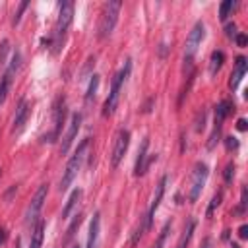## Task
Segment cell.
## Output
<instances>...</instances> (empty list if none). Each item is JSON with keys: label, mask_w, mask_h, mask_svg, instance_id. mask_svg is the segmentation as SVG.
<instances>
[{"label": "cell", "mask_w": 248, "mask_h": 248, "mask_svg": "<svg viewBox=\"0 0 248 248\" xmlns=\"http://www.w3.org/2000/svg\"><path fill=\"white\" fill-rule=\"evenodd\" d=\"M200 248H211V238H203L202 244H200Z\"/></svg>", "instance_id": "cell-38"}, {"label": "cell", "mask_w": 248, "mask_h": 248, "mask_svg": "<svg viewBox=\"0 0 248 248\" xmlns=\"http://www.w3.org/2000/svg\"><path fill=\"white\" fill-rule=\"evenodd\" d=\"M72 19H74V4L64 0L58 4V17H56V27H54V37H52V46H54V52H60L62 45H64V39H66V33L72 25Z\"/></svg>", "instance_id": "cell-1"}, {"label": "cell", "mask_w": 248, "mask_h": 248, "mask_svg": "<svg viewBox=\"0 0 248 248\" xmlns=\"http://www.w3.org/2000/svg\"><path fill=\"white\" fill-rule=\"evenodd\" d=\"M16 248H19V240H17V242H16Z\"/></svg>", "instance_id": "cell-40"}, {"label": "cell", "mask_w": 248, "mask_h": 248, "mask_svg": "<svg viewBox=\"0 0 248 248\" xmlns=\"http://www.w3.org/2000/svg\"><path fill=\"white\" fill-rule=\"evenodd\" d=\"M246 194H248V190H246V186H244V188H242V192H240V205H238V213H244V211H246V203H248Z\"/></svg>", "instance_id": "cell-31"}, {"label": "cell", "mask_w": 248, "mask_h": 248, "mask_svg": "<svg viewBox=\"0 0 248 248\" xmlns=\"http://www.w3.org/2000/svg\"><path fill=\"white\" fill-rule=\"evenodd\" d=\"M97 87H99V76H97V74H93V76H91V79H89L87 93H85V103H91V99H95Z\"/></svg>", "instance_id": "cell-22"}, {"label": "cell", "mask_w": 248, "mask_h": 248, "mask_svg": "<svg viewBox=\"0 0 248 248\" xmlns=\"http://www.w3.org/2000/svg\"><path fill=\"white\" fill-rule=\"evenodd\" d=\"M232 248H238V246H236V244H232Z\"/></svg>", "instance_id": "cell-41"}, {"label": "cell", "mask_w": 248, "mask_h": 248, "mask_svg": "<svg viewBox=\"0 0 248 248\" xmlns=\"http://www.w3.org/2000/svg\"><path fill=\"white\" fill-rule=\"evenodd\" d=\"M238 236H240V238H246V236H248V225H240V229H238Z\"/></svg>", "instance_id": "cell-35"}, {"label": "cell", "mask_w": 248, "mask_h": 248, "mask_svg": "<svg viewBox=\"0 0 248 248\" xmlns=\"http://www.w3.org/2000/svg\"><path fill=\"white\" fill-rule=\"evenodd\" d=\"M225 145H227V151H236L238 149V140L229 136V138H225Z\"/></svg>", "instance_id": "cell-30"}, {"label": "cell", "mask_w": 248, "mask_h": 248, "mask_svg": "<svg viewBox=\"0 0 248 248\" xmlns=\"http://www.w3.org/2000/svg\"><path fill=\"white\" fill-rule=\"evenodd\" d=\"M99 234H101V213L95 211L89 223V234H87V244L85 248H97L99 246Z\"/></svg>", "instance_id": "cell-15"}, {"label": "cell", "mask_w": 248, "mask_h": 248, "mask_svg": "<svg viewBox=\"0 0 248 248\" xmlns=\"http://www.w3.org/2000/svg\"><path fill=\"white\" fill-rule=\"evenodd\" d=\"M72 248H81V246H79V244H74V246H72Z\"/></svg>", "instance_id": "cell-39"}, {"label": "cell", "mask_w": 248, "mask_h": 248, "mask_svg": "<svg viewBox=\"0 0 248 248\" xmlns=\"http://www.w3.org/2000/svg\"><path fill=\"white\" fill-rule=\"evenodd\" d=\"M207 174H209L207 165L202 163V161H198V163L194 165L192 176H190V188H188V200H190V203H194V202L200 198V194H202V190H203V184H205V180H207Z\"/></svg>", "instance_id": "cell-5"}, {"label": "cell", "mask_w": 248, "mask_h": 248, "mask_svg": "<svg viewBox=\"0 0 248 248\" xmlns=\"http://www.w3.org/2000/svg\"><path fill=\"white\" fill-rule=\"evenodd\" d=\"M81 188H76V190H72V194H70V198H68V202H66V205L62 207V217L66 219L70 213H72V209L76 207V203L79 202V198H81Z\"/></svg>", "instance_id": "cell-19"}, {"label": "cell", "mask_w": 248, "mask_h": 248, "mask_svg": "<svg viewBox=\"0 0 248 248\" xmlns=\"http://www.w3.org/2000/svg\"><path fill=\"white\" fill-rule=\"evenodd\" d=\"M8 50H10V41L4 39L2 45H0V66L6 64V54H8Z\"/></svg>", "instance_id": "cell-28"}, {"label": "cell", "mask_w": 248, "mask_h": 248, "mask_svg": "<svg viewBox=\"0 0 248 248\" xmlns=\"http://www.w3.org/2000/svg\"><path fill=\"white\" fill-rule=\"evenodd\" d=\"M246 72H248V62H246V58H244V56H236L234 68H232V74H231V79H229L231 91H234V89L240 85V81H242V78L246 76Z\"/></svg>", "instance_id": "cell-14"}, {"label": "cell", "mask_w": 248, "mask_h": 248, "mask_svg": "<svg viewBox=\"0 0 248 248\" xmlns=\"http://www.w3.org/2000/svg\"><path fill=\"white\" fill-rule=\"evenodd\" d=\"M43 234H45V223H43V221H37L35 227H33V232H31L29 248H41V244H43Z\"/></svg>", "instance_id": "cell-17"}, {"label": "cell", "mask_w": 248, "mask_h": 248, "mask_svg": "<svg viewBox=\"0 0 248 248\" xmlns=\"http://www.w3.org/2000/svg\"><path fill=\"white\" fill-rule=\"evenodd\" d=\"M236 128H238L240 132H244V130H246V120H244V118H238V122H236Z\"/></svg>", "instance_id": "cell-37"}, {"label": "cell", "mask_w": 248, "mask_h": 248, "mask_svg": "<svg viewBox=\"0 0 248 248\" xmlns=\"http://www.w3.org/2000/svg\"><path fill=\"white\" fill-rule=\"evenodd\" d=\"M79 223H81V215H76V219H74V223L68 227V231H66V240L64 242H68L72 236H74V231H76V227H79Z\"/></svg>", "instance_id": "cell-27"}, {"label": "cell", "mask_w": 248, "mask_h": 248, "mask_svg": "<svg viewBox=\"0 0 248 248\" xmlns=\"http://www.w3.org/2000/svg\"><path fill=\"white\" fill-rule=\"evenodd\" d=\"M232 178H234V163H229L223 170V180L225 184H232Z\"/></svg>", "instance_id": "cell-25"}, {"label": "cell", "mask_w": 248, "mask_h": 248, "mask_svg": "<svg viewBox=\"0 0 248 248\" xmlns=\"http://www.w3.org/2000/svg\"><path fill=\"white\" fill-rule=\"evenodd\" d=\"M130 70H132V60L128 58V60L124 62V66H122V68L114 74V78H112L110 93H108V97H107V101H105V105H103V116H110V114L116 110L118 99H120V89H122V83L126 81V78L130 76Z\"/></svg>", "instance_id": "cell-3"}, {"label": "cell", "mask_w": 248, "mask_h": 248, "mask_svg": "<svg viewBox=\"0 0 248 248\" xmlns=\"http://www.w3.org/2000/svg\"><path fill=\"white\" fill-rule=\"evenodd\" d=\"M128 145H130V132L120 128L114 136V143H112V153H110V165L116 169L122 161V157L126 155L128 151Z\"/></svg>", "instance_id": "cell-9"}, {"label": "cell", "mask_w": 248, "mask_h": 248, "mask_svg": "<svg viewBox=\"0 0 248 248\" xmlns=\"http://www.w3.org/2000/svg\"><path fill=\"white\" fill-rule=\"evenodd\" d=\"M87 147H89V138L81 140L78 149L74 151V155L68 159L66 163V169L62 172V178H60V192H66L70 188V184L74 182V178L78 176V170L81 169V163L85 159V153H87Z\"/></svg>", "instance_id": "cell-2"}, {"label": "cell", "mask_w": 248, "mask_h": 248, "mask_svg": "<svg viewBox=\"0 0 248 248\" xmlns=\"http://www.w3.org/2000/svg\"><path fill=\"white\" fill-rule=\"evenodd\" d=\"M234 6H236V2H232V0L221 2V6H219V19H221V21H227V17H229L231 12L234 10Z\"/></svg>", "instance_id": "cell-21"}, {"label": "cell", "mask_w": 248, "mask_h": 248, "mask_svg": "<svg viewBox=\"0 0 248 248\" xmlns=\"http://www.w3.org/2000/svg\"><path fill=\"white\" fill-rule=\"evenodd\" d=\"M223 62H225V54L221 50H213L209 56V76H215L221 70Z\"/></svg>", "instance_id": "cell-18"}, {"label": "cell", "mask_w": 248, "mask_h": 248, "mask_svg": "<svg viewBox=\"0 0 248 248\" xmlns=\"http://www.w3.org/2000/svg\"><path fill=\"white\" fill-rule=\"evenodd\" d=\"M234 41H236L238 46H246V41H248V39H246L244 33H236V35H234Z\"/></svg>", "instance_id": "cell-34"}, {"label": "cell", "mask_w": 248, "mask_h": 248, "mask_svg": "<svg viewBox=\"0 0 248 248\" xmlns=\"http://www.w3.org/2000/svg\"><path fill=\"white\" fill-rule=\"evenodd\" d=\"M167 174L165 176H161V180L157 182V186H155V194H153V200H151V207H149V211H147V215H145V223H147V229L151 227V221H153V215H155V211H157V207L161 205V200H163V196H165V186H167Z\"/></svg>", "instance_id": "cell-13"}, {"label": "cell", "mask_w": 248, "mask_h": 248, "mask_svg": "<svg viewBox=\"0 0 248 248\" xmlns=\"http://www.w3.org/2000/svg\"><path fill=\"white\" fill-rule=\"evenodd\" d=\"M6 238H8V232H6V227H0V246L6 242Z\"/></svg>", "instance_id": "cell-36"}, {"label": "cell", "mask_w": 248, "mask_h": 248, "mask_svg": "<svg viewBox=\"0 0 248 248\" xmlns=\"http://www.w3.org/2000/svg\"><path fill=\"white\" fill-rule=\"evenodd\" d=\"M203 37H205V25H203V21H196L188 33V39H186V46H184V58L186 60H194V54H196L198 46L202 45Z\"/></svg>", "instance_id": "cell-7"}, {"label": "cell", "mask_w": 248, "mask_h": 248, "mask_svg": "<svg viewBox=\"0 0 248 248\" xmlns=\"http://www.w3.org/2000/svg\"><path fill=\"white\" fill-rule=\"evenodd\" d=\"M79 126H81V114L79 112H74L72 118H70L68 130L62 136V141H60V147H58V153L60 155H66L70 151V147H72V143H74V140H76V136L79 132Z\"/></svg>", "instance_id": "cell-10"}, {"label": "cell", "mask_w": 248, "mask_h": 248, "mask_svg": "<svg viewBox=\"0 0 248 248\" xmlns=\"http://www.w3.org/2000/svg\"><path fill=\"white\" fill-rule=\"evenodd\" d=\"M46 192H48V184H41V186L37 188L35 196L31 198V203H29V207H27V211H25V221H27L29 225H35V223L39 221V213H41L43 203H45V200H46Z\"/></svg>", "instance_id": "cell-8"}, {"label": "cell", "mask_w": 248, "mask_h": 248, "mask_svg": "<svg viewBox=\"0 0 248 248\" xmlns=\"http://www.w3.org/2000/svg\"><path fill=\"white\" fill-rule=\"evenodd\" d=\"M64 120H66V101H64V97H58L54 101V105H52V130L43 140L48 141V143L56 141L60 138V134H62Z\"/></svg>", "instance_id": "cell-6"}, {"label": "cell", "mask_w": 248, "mask_h": 248, "mask_svg": "<svg viewBox=\"0 0 248 248\" xmlns=\"http://www.w3.org/2000/svg\"><path fill=\"white\" fill-rule=\"evenodd\" d=\"M196 132H202L203 128H205V108H202V110H198V114H196Z\"/></svg>", "instance_id": "cell-26"}, {"label": "cell", "mask_w": 248, "mask_h": 248, "mask_svg": "<svg viewBox=\"0 0 248 248\" xmlns=\"http://www.w3.org/2000/svg\"><path fill=\"white\" fill-rule=\"evenodd\" d=\"M169 227H170V223H167V225L163 227V231L159 232V238H157V242L153 244V248H163V244H165V238H167V232H169Z\"/></svg>", "instance_id": "cell-29"}, {"label": "cell", "mask_w": 248, "mask_h": 248, "mask_svg": "<svg viewBox=\"0 0 248 248\" xmlns=\"http://www.w3.org/2000/svg\"><path fill=\"white\" fill-rule=\"evenodd\" d=\"M219 136H221V126L213 124V132H211V136H209V141H207V149H213V147H215V143L219 141Z\"/></svg>", "instance_id": "cell-24"}, {"label": "cell", "mask_w": 248, "mask_h": 248, "mask_svg": "<svg viewBox=\"0 0 248 248\" xmlns=\"http://www.w3.org/2000/svg\"><path fill=\"white\" fill-rule=\"evenodd\" d=\"M122 2H107L103 6L101 17H99V25H97V37L99 39H107L112 35L116 21H118V14H120Z\"/></svg>", "instance_id": "cell-4"}, {"label": "cell", "mask_w": 248, "mask_h": 248, "mask_svg": "<svg viewBox=\"0 0 248 248\" xmlns=\"http://www.w3.org/2000/svg\"><path fill=\"white\" fill-rule=\"evenodd\" d=\"M225 33H227V37H229V39H232V37L236 35V25H234V23H227Z\"/></svg>", "instance_id": "cell-33"}, {"label": "cell", "mask_w": 248, "mask_h": 248, "mask_svg": "<svg viewBox=\"0 0 248 248\" xmlns=\"http://www.w3.org/2000/svg\"><path fill=\"white\" fill-rule=\"evenodd\" d=\"M25 8H27V2H21V4H19V10L16 12V16H14V19H12V25H17V23H19V19H21V12H23Z\"/></svg>", "instance_id": "cell-32"}, {"label": "cell", "mask_w": 248, "mask_h": 248, "mask_svg": "<svg viewBox=\"0 0 248 248\" xmlns=\"http://www.w3.org/2000/svg\"><path fill=\"white\" fill-rule=\"evenodd\" d=\"M232 108H234V105L229 101V99H223L217 107H215V122L213 124H217V126H223V122H225V118L232 112Z\"/></svg>", "instance_id": "cell-16"}, {"label": "cell", "mask_w": 248, "mask_h": 248, "mask_svg": "<svg viewBox=\"0 0 248 248\" xmlns=\"http://www.w3.org/2000/svg\"><path fill=\"white\" fill-rule=\"evenodd\" d=\"M194 229H196V221H188V225H186V229H184V232H182L176 248H186L188 246V242H190V238L194 234Z\"/></svg>", "instance_id": "cell-20"}, {"label": "cell", "mask_w": 248, "mask_h": 248, "mask_svg": "<svg viewBox=\"0 0 248 248\" xmlns=\"http://www.w3.org/2000/svg\"><path fill=\"white\" fill-rule=\"evenodd\" d=\"M221 200H223V194H221V192H217V194L211 198L209 207H207V211H205V215H207V217H211V215H213V211H215V209L221 205Z\"/></svg>", "instance_id": "cell-23"}, {"label": "cell", "mask_w": 248, "mask_h": 248, "mask_svg": "<svg viewBox=\"0 0 248 248\" xmlns=\"http://www.w3.org/2000/svg\"><path fill=\"white\" fill-rule=\"evenodd\" d=\"M147 149H149V140L143 138V140H141V145H140V149H138L136 165H134V174H136V176H143V174L147 172L149 165L157 159V155H149Z\"/></svg>", "instance_id": "cell-11"}, {"label": "cell", "mask_w": 248, "mask_h": 248, "mask_svg": "<svg viewBox=\"0 0 248 248\" xmlns=\"http://www.w3.org/2000/svg\"><path fill=\"white\" fill-rule=\"evenodd\" d=\"M29 114H31V107L27 103V99H21L17 103V108H16V114H14V124H12V136H19L23 130H25V124L29 120Z\"/></svg>", "instance_id": "cell-12"}]
</instances>
